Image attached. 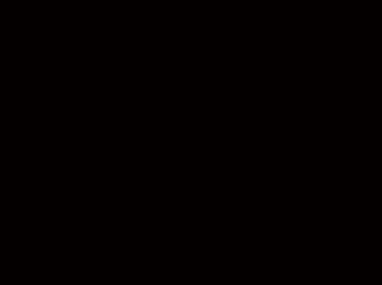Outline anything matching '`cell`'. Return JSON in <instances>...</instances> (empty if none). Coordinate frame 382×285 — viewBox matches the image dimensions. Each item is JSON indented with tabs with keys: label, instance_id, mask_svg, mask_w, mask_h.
Listing matches in <instances>:
<instances>
[]
</instances>
